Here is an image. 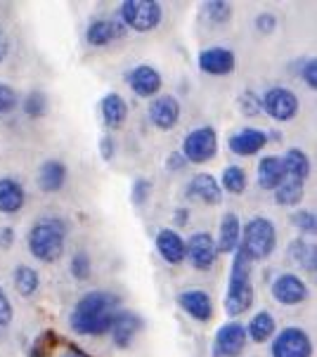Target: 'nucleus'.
Segmentation results:
<instances>
[{
    "label": "nucleus",
    "instance_id": "nucleus-1",
    "mask_svg": "<svg viewBox=\"0 0 317 357\" xmlns=\"http://www.w3.org/2000/svg\"><path fill=\"white\" fill-rule=\"evenodd\" d=\"M119 298L107 291H88L78 298L74 310L69 314V324L76 334L102 336L112 329L114 314H117Z\"/></svg>",
    "mask_w": 317,
    "mask_h": 357
},
{
    "label": "nucleus",
    "instance_id": "nucleus-2",
    "mask_svg": "<svg viewBox=\"0 0 317 357\" xmlns=\"http://www.w3.org/2000/svg\"><path fill=\"white\" fill-rule=\"evenodd\" d=\"M251 265L253 260L244 253V249L239 246L233 253V270H230V284H228V294H225L223 307L230 317H239L246 310H251L256 291L251 284Z\"/></svg>",
    "mask_w": 317,
    "mask_h": 357
},
{
    "label": "nucleus",
    "instance_id": "nucleus-3",
    "mask_svg": "<svg viewBox=\"0 0 317 357\" xmlns=\"http://www.w3.org/2000/svg\"><path fill=\"white\" fill-rule=\"evenodd\" d=\"M29 251L40 263H54L62 258L66 246V222L59 218H40L34 222L27 237Z\"/></svg>",
    "mask_w": 317,
    "mask_h": 357
},
{
    "label": "nucleus",
    "instance_id": "nucleus-4",
    "mask_svg": "<svg viewBox=\"0 0 317 357\" xmlns=\"http://www.w3.org/2000/svg\"><path fill=\"white\" fill-rule=\"evenodd\" d=\"M239 246L244 249L249 258L253 260H265L270 258L277 249V229L275 222L267 220L263 215H256L246 225L242 227V241Z\"/></svg>",
    "mask_w": 317,
    "mask_h": 357
},
{
    "label": "nucleus",
    "instance_id": "nucleus-5",
    "mask_svg": "<svg viewBox=\"0 0 317 357\" xmlns=\"http://www.w3.org/2000/svg\"><path fill=\"white\" fill-rule=\"evenodd\" d=\"M121 24L133 31L147 33L156 29L163 20V10L156 0H126L119 10Z\"/></svg>",
    "mask_w": 317,
    "mask_h": 357
},
{
    "label": "nucleus",
    "instance_id": "nucleus-6",
    "mask_svg": "<svg viewBox=\"0 0 317 357\" xmlns=\"http://www.w3.org/2000/svg\"><path fill=\"white\" fill-rule=\"evenodd\" d=\"M180 154L187 163H206L218 154V135L211 126H199L182 140Z\"/></svg>",
    "mask_w": 317,
    "mask_h": 357
},
{
    "label": "nucleus",
    "instance_id": "nucleus-7",
    "mask_svg": "<svg viewBox=\"0 0 317 357\" xmlns=\"http://www.w3.org/2000/svg\"><path fill=\"white\" fill-rule=\"evenodd\" d=\"M260 107H263V112L267 114L270 119L275 121H294L296 114H298V98L294 90L284 88V86H275L270 90H265V95L260 98Z\"/></svg>",
    "mask_w": 317,
    "mask_h": 357
},
{
    "label": "nucleus",
    "instance_id": "nucleus-8",
    "mask_svg": "<svg viewBox=\"0 0 317 357\" xmlns=\"http://www.w3.org/2000/svg\"><path fill=\"white\" fill-rule=\"evenodd\" d=\"M272 357H313V341L301 326H284L270 348Z\"/></svg>",
    "mask_w": 317,
    "mask_h": 357
},
{
    "label": "nucleus",
    "instance_id": "nucleus-9",
    "mask_svg": "<svg viewBox=\"0 0 317 357\" xmlns=\"http://www.w3.org/2000/svg\"><path fill=\"white\" fill-rule=\"evenodd\" d=\"M185 260H190L192 268L199 272L211 270L218 260L216 239H213L209 232H194L192 237L185 241Z\"/></svg>",
    "mask_w": 317,
    "mask_h": 357
},
{
    "label": "nucleus",
    "instance_id": "nucleus-10",
    "mask_svg": "<svg viewBox=\"0 0 317 357\" xmlns=\"http://www.w3.org/2000/svg\"><path fill=\"white\" fill-rule=\"evenodd\" d=\"M249 338L242 322H228L216 331L213 338V357H239Z\"/></svg>",
    "mask_w": 317,
    "mask_h": 357
},
{
    "label": "nucleus",
    "instance_id": "nucleus-11",
    "mask_svg": "<svg viewBox=\"0 0 317 357\" xmlns=\"http://www.w3.org/2000/svg\"><path fill=\"white\" fill-rule=\"evenodd\" d=\"M270 294L279 305H298L308 298V287L298 275L284 272V275H279L277 280L272 282Z\"/></svg>",
    "mask_w": 317,
    "mask_h": 357
},
{
    "label": "nucleus",
    "instance_id": "nucleus-12",
    "mask_svg": "<svg viewBox=\"0 0 317 357\" xmlns=\"http://www.w3.org/2000/svg\"><path fill=\"white\" fill-rule=\"evenodd\" d=\"M149 121L156 126L158 130H173L180 121V102L173 98V95H156L154 100L149 102Z\"/></svg>",
    "mask_w": 317,
    "mask_h": 357
},
{
    "label": "nucleus",
    "instance_id": "nucleus-13",
    "mask_svg": "<svg viewBox=\"0 0 317 357\" xmlns=\"http://www.w3.org/2000/svg\"><path fill=\"white\" fill-rule=\"evenodd\" d=\"M128 86H131V90L138 98H156L158 90L163 86V78L154 66L140 64L128 74Z\"/></svg>",
    "mask_w": 317,
    "mask_h": 357
},
{
    "label": "nucleus",
    "instance_id": "nucleus-14",
    "mask_svg": "<svg viewBox=\"0 0 317 357\" xmlns=\"http://www.w3.org/2000/svg\"><path fill=\"white\" fill-rule=\"evenodd\" d=\"M235 52L228 47H209L199 54V69L211 76H225L235 71Z\"/></svg>",
    "mask_w": 317,
    "mask_h": 357
},
{
    "label": "nucleus",
    "instance_id": "nucleus-15",
    "mask_svg": "<svg viewBox=\"0 0 317 357\" xmlns=\"http://www.w3.org/2000/svg\"><path fill=\"white\" fill-rule=\"evenodd\" d=\"M142 329V319L138 317V314L128 312V310H121L114 314V322H112V329H109V334L114 338V346L117 348H128L133 343V338L138 336V331Z\"/></svg>",
    "mask_w": 317,
    "mask_h": 357
},
{
    "label": "nucleus",
    "instance_id": "nucleus-16",
    "mask_svg": "<svg viewBox=\"0 0 317 357\" xmlns=\"http://www.w3.org/2000/svg\"><path fill=\"white\" fill-rule=\"evenodd\" d=\"M187 197L197 199L201 204L218 206L223 202V190L211 173H199V175H194L190 180V185H187Z\"/></svg>",
    "mask_w": 317,
    "mask_h": 357
},
{
    "label": "nucleus",
    "instance_id": "nucleus-17",
    "mask_svg": "<svg viewBox=\"0 0 317 357\" xmlns=\"http://www.w3.org/2000/svg\"><path fill=\"white\" fill-rule=\"evenodd\" d=\"M124 36H126V26L117 20H95L85 29V40L95 47H105L109 43H114L117 38H124Z\"/></svg>",
    "mask_w": 317,
    "mask_h": 357
},
{
    "label": "nucleus",
    "instance_id": "nucleus-18",
    "mask_svg": "<svg viewBox=\"0 0 317 357\" xmlns=\"http://www.w3.org/2000/svg\"><path fill=\"white\" fill-rule=\"evenodd\" d=\"M178 305L185 310L190 317H194L197 322H209L213 317V303L211 296L201 289H187L178 296Z\"/></svg>",
    "mask_w": 317,
    "mask_h": 357
},
{
    "label": "nucleus",
    "instance_id": "nucleus-19",
    "mask_svg": "<svg viewBox=\"0 0 317 357\" xmlns=\"http://www.w3.org/2000/svg\"><path fill=\"white\" fill-rule=\"evenodd\" d=\"M267 144V132L260 128H242L230 137V149L237 156H253Z\"/></svg>",
    "mask_w": 317,
    "mask_h": 357
},
{
    "label": "nucleus",
    "instance_id": "nucleus-20",
    "mask_svg": "<svg viewBox=\"0 0 317 357\" xmlns=\"http://www.w3.org/2000/svg\"><path fill=\"white\" fill-rule=\"evenodd\" d=\"M156 251L158 256L166 260L168 265H180L185 263V239L180 237L175 229H158L156 234Z\"/></svg>",
    "mask_w": 317,
    "mask_h": 357
},
{
    "label": "nucleus",
    "instance_id": "nucleus-21",
    "mask_svg": "<svg viewBox=\"0 0 317 357\" xmlns=\"http://www.w3.org/2000/svg\"><path fill=\"white\" fill-rule=\"evenodd\" d=\"M242 241V222L235 213H225L221 218V229H218V239H216V249L218 256L221 253H235L239 249Z\"/></svg>",
    "mask_w": 317,
    "mask_h": 357
},
{
    "label": "nucleus",
    "instance_id": "nucleus-22",
    "mask_svg": "<svg viewBox=\"0 0 317 357\" xmlns=\"http://www.w3.org/2000/svg\"><path fill=\"white\" fill-rule=\"evenodd\" d=\"M282 168H284V180H294V183H306L310 175V159L303 149L291 147L286 149L282 159Z\"/></svg>",
    "mask_w": 317,
    "mask_h": 357
},
{
    "label": "nucleus",
    "instance_id": "nucleus-23",
    "mask_svg": "<svg viewBox=\"0 0 317 357\" xmlns=\"http://www.w3.org/2000/svg\"><path fill=\"white\" fill-rule=\"evenodd\" d=\"M66 175H69V171H66L64 163L50 159L43 163L38 171V187L45 195H54V192H59L66 185Z\"/></svg>",
    "mask_w": 317,
    "mask_h": 357
},
{
    "label": "nucleus",
    "instance_id": "nucleus-24",
    "mask_svg": "<svg viewBox=\"0 0 317 357\" xmlns=\"http://www.w3.org/2000/svg\"><path fill=\"white\" fill-rule=\"evenodd\" d=\"M24 202H27L24 187L12 178H0V213H17V211H22Z\"/></svg>",
    "mask_w": 317,
    "mask_h": 357
},
{
    "label": "nucleus",
    "instance_id": "nucleus-25",
    "mask_svg": "<svg viewBox=\"0 0 317 357\" xmlns=\"http://www.w3.org/2000/svg\"><path fill=\"white\" fill-rule=\"evenodd\" d=\"M100 112H102V119H105L107 128H112V130L121 128V126L126 123V119H128V105H126V100L121 98V95H117V93H109V95H105V98H102Z\"/></svg>",
    "mask_w": 317,
    "mask_h": 357
},
{
    "label": "nucleus",
    "instance_id": "nucleus-26",
    "mask_svg": "<svg viewBox=\"0 0 317 357\" xmlns=\"http://www.w3.org/2000/svg\"><path fill=\"white\" fill-rule=\"evenodd\" d=\"M284 183V168L279 156H265L258 161V185L260 190L275 192Z\"/></svg>",
    "mask_w": 317,
    "mask_h": 357
},
{
    "label": "nucleus",
    "instance_id": "nucleus-27",
    "mask_svg": "<svg viewBox=\"0 0 317 357\" xmlns=\"http://www.w3.org/2000/svg\"><path fill=\"white\" fill-rule=\"evenodd\" d=\"M246 338L249 341H253V343H265V341H270L272 336H275V329H277V324H275V317H272L267 310H260V312H256L253 317H251V322H249L246 326Z\"/></svg>",
    "mask_w": 317,
    "mask_h": 357
},
{
    "label": "nucleus",
    "instance_id": "nucleus-28",
    "mask_svg": "<svg viewBox=\"0 0 317 357\" xmlns=\"http://www.w3.org/2000/svg\"><path fill=\"white\" fill-rule=\"evenodd\" d=\"M289 256L301 270L315 272V268H317V251H315V246L310 244V241H306L303 237L294 239L289 244Z\"/></svg>",
    "mask_w": 317,
    "mask_h": 357
},
{
    "label": "nucleus",
    "instance_id": "nucleus-29",
    "mask_svg": "<svg viewBox=\"0 0 317 357\" xmlns=\"http://www.w3.org/2000/svg\"><path fill=\"white\" fill-rule=\"evenodd\" d=\"M12 280H15L17 294L24 296V298L34 296L36 291H38V287H40L38 272H36L34 268H29V265H17V268H15V275H12Z\"/></svg>",
    "mask_w": 317,
    "mask_h": 357
},
{
    "label": "nucleus",
    "instance_id": "nucleus-30",
    "mask_svg": "<svg viewBox=\"0 0 317 357\" xmlns=\"http://www.w3.org/2000/svg\"><path fill=\"white\" fill-rule=\"evenodd\" d=\"M246 171L242 166H225V171L221 175V190L230 192V195H242L246 190Z\"/></svg>",
    "mask_w": 317,
    "mask_h": 357
},
{
    "label": "nucleus",
    "instance_id": "nucleus-31",
    "mask_svg": "<svg viewBox=\"0 0 317 357\" xmlns=\"http://www.w3.org/2000/svg\"><path fill=\"white\" fill-rule=\"evenodd\" d=\"M306 197V183H294V180H284L275 190V202L279 206H296Z\"/></svg>",
    "mask_w": 317,
    "mask_h": 357
},
{
    "label": "nucleus",
    "instance_id": "nucleus-32",
    "mask_svg": "<svg viewBox=\"0 0 317 357\" xmlns=\"http://www.w3.org/2000/svg\"><path fill=\"white\" fill-rule=\"evenodd\" d=\"M93 275V263H90V256L85 251H78L74 258H71V277L76 282H85Z\"/></svg>",
    "mask_w": 317,
    "mask_h": 357
},
{
    "label": "nucleus",
    "instance_id": "nucleus-33",
    "mask_svg": "<svg viewBox=\"0 0 317 357\" xmlns=\"http://www.w3.org/2000/svg\"><path fill=\"white\" fill-rule=\"evenodd\" d=\"M291 222L294 227L298 229L301 234H315L317 232V220H315V213L308 208H298L291 213Z\"/></svg>",
    "mask_w": 317,
    "mask_h": 357
},
{
    "label": "nucleus",
    "instance_id": "nucleus-34",
    "mask_svg": "<svg viewBox=\"0 0 317 357\" xmlns=\"http://www.w3.org/2000/svg\"><path fill=\"white\" fill-rule=\"evenodd\" d=\"M24 112H27V116H31V119L45 116V112H47V98L43 93H31L29 98H24Z\"/></svg>",
    "mask_w": 317,
    "mask_h": 357
},
{
    "label": "nucleus",
    "instance_id": "nucleus-35",
    "mask_svg": "<svg viewBox=\"0 0 317 357\" xmlns=\"http://www.w3.org/2000/svg\"><path fill=\"white\" fill-rule=\"evenodd\" d=\"M17 105H20V95L17 90L8 86V83H0V119L8 116L10 112H15Z\"/></svg>",
    "mask_w": 317,
    "mask_h": 357
},
{
    "label": "nucleus",
    "instance_id": "nucleus-36",
    "mask_svg": "<svg viewBox=\"0 0 317 357\" xmlns=\"http://www.w3.org/2000/svg\"><path fill=\"white\" fill-rule=\"evenodd\" d=\"M204 12L213 24H225L230 20V15H233V8L228 3H223V0H213V3L204 5Z\"/></svg>",
    "mask_w": 317,
    "mask_h": 357
},
{
    "label": "nucleus",
    "instance_id": "nucleus-37",
    "mask_svg": "<svg viewBox=\"0 0 317 357\" xmlns=\"http://www.w3.org/2000/svg\"><path fill=\"white\" fill-rule=\"evenodd\" d=\"M298 76H301V81L306 83L310 90L317 88V62L313 57L303 59L301 66H298Z\"/></svg>",
    "mask_w": 317,
    "mask_h": 357
},
{
    "label": "nucleus",
    "instance_id": "nucleus-38",
    "mask_svg": "<svg viewBox=\"0 0 317 357\" xmlns=\"http://www.w3.org/2000/svg\"><path fill=\"white\" fill-rule=\"evenodd\" d=\"M149 197H152V183H149V180H145V178H138L135 183H133V192H131L133 204L145 206Z\"/></svg>",
    "mask_w": 317,
    "mask_h": 357
},
{
    "label": "nucleus",
    "instance_id": "nucleus-39",
    "mask_svg": "<svg viewBox=\"0 0 317 357\" xmlns=\"http://www.w3.org/2000/svg\"><path fill=\"white\" fill-rule=\"evenodd\" d=\"M239 109H242V114H246V116H258L260 112H263V107H260V98L256 93H242V98H239Z\"/></svg>",
    "mask_w": 317,
    "mask_h": 357
},
{
    "label": "nucleus",
    "instance_id": "nucleus-40",
    "mask_svg": "<svg viewBox=\"0 0 317 357\" xmlns=\"http://www.w3.org/2000/svg\"><path fill=\"white\" fill-rule=\"evenodd\" d=\"M12 317H15V310H12V303H10V296L5 294V289L0 287V329L12 324Z\"/></svg>",
    "mask_w": 317,
    "mask_h": 357
},
{
    "label": "nucleus",
    "instance_id": "nucleus-41",
    "mask_svg": "<svg viewBox=\"0 0 317 357\" xmlns=\"http://www.w3.org/2000/svg\"><path fill=\"white\" fill-rule=\"evenodd\" d=\"M277 26V17L270 15V12H260L258 17H256V29H258L260 33H272Z\"/></svg>",
    "mask_w": 317,
    "mask_h": 357
},
{
    "label": "nucleus",
    "instance_id": "nucleus-42",
    "mask_svg": "<svg viewBox=\"0 0 317 357\" xmlns=\"http://www.w3.org/2000/svg\"><path fill=\"white\" fill-rule=\"evenodd\" d=\"M45 338H47V334H43L40 338H36V343H34V348H31V353H29V357H50L54 343H45Z\"/></svg>",
    "mask_w": 317,
    "mask_h": 357
},
{
    "label": "nucleus",
    "instance_id": "nucleus-43",
    "mask_svg": "<svg viewBox=\"0 0 317 357\" xmlns=\"http://www.w3.org/2000/svg\"><path fill=\"white\" fill-rule=\"evenodd\" d=\"M185 156H182L180 152H175V154H170L168 159H166V168L170 173H175V171H182V168H185Z\"/></svg>",
    "mask_w": 317,
    "mask_h": 357
},
{
    "label": "nucleus",
    "instance_id": "nucleus-44",
    "mask_svg": "<svg viewBox=\"0 0 317 357\" xmlns=\"http://www.w3.org/2000/svg\"><path fill=\"white\" fill-rule=\"evenodd\" d=\"M12 241H15V232H12V227L0 229V249H3V251L12 249Z\"/></svg>",
    "mask_w": 317,
    "mask_h": 357
},
{
    "label": "nucleus",
    "instance_id": "nucleus-45",
    "mask_svg": "<svg viewBox=\"0 0 317 357\" xmlns=\"http://www.w3.org/2000/svg\"><path fill=\"white\" fill-rule=\"evenodd\" d=\"M8 52H10V38H8V33H5V29L0 26V64L5 62Z\"/></svg>",
    "mask_w": 317,
    "mask_h": 357
},
{
    "label": "nucleus",
    "instance_id": "nucleus-46",
    "mask_svg": "<svg viewBox=\"0 0 317 357\" xmlns=\"http://www.w3.org/2000/svg\"><path fill=\"white\" fill-rule=\"evenodd\" d=\"M100 149H102V159H105V161L114 159V140H112V137H105L102 144H100Z\"/></svg>",
    "mask_w": 317,
    "mask_h": 357
},
{
    "label": "nucleus",
    "instance_id": "nucleus-47",
    "mask_svg": "<svg viewBox=\"0 0 317 357\" xmlns=\"http://www.w3.org/2000/svg\"><path fill=\"white\" fill-rule=\"evenodd\" d=\"M187 218H190V211H187V208H178V225H185Z\"/></svg>",
    "mask_w": 317,
    "mask_h": 357
},
{
    "label": "nucleus",
    "instance_id": "nucleus-48",
    "mask_svg": "<svg viewBox=\"0 0 317 357\" xmlns=\"http://www.w3.org/2000/svg\"><path fill=\"white\" fill-rule=\"evenodd\" d=\"M62 357H88V355H83L81 350H69V353L62 355Z\"/></svg>",
    "mask_w": 317,
    "mask_h": 357
}]
</instances>
